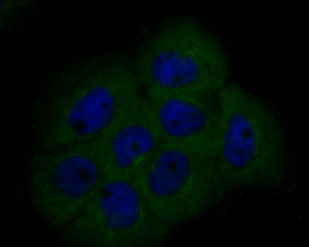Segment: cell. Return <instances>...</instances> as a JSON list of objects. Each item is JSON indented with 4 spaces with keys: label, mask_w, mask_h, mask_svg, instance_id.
Segmentation results:
<instances>
[{
    "label": "cell",
    "mask_w": 309,
    "mask_h": 247,
    "mask_svg": "<svg viewBox=\"0 0 309 247\" xmlns=\"http://www.w3.org/2000/svg\"><path fill=\"white\" fill-rule=\"evenodd\" d=\"M154 142L152 132L145 126L132 124L124 126L116 134L111 144L117 166L122 169L128 168L151 150Z\"/></svg>",
    "instance_id": "ba28073f"
},
{
    "label": "cell",
    "mask_w": 309,
    "mask_h": 247,
    "mask_svg": "<svg viewBox=\"0 0 309 247\" xmlns=\"http://www.w3.org/2000/svg\"><path fill=\"white\" fill-rule=\"evenodd\" d=\"M158 118L159 124L167 135L183 138L200 131L206 120L202 111L189 101L178 97L164 101L159 107Z\"/></svg>",
    "instance_id": "5b68a950"
},
{
    "label": "cell",
    "mask_w": 309,
    "mask_h": 247,
    "mask_svg": "<svg viewBox=\"0 0 309 247\" xmlns=\"http://www.w3.org/2000/svg\"><path fill=\"white\" fill-rule=\"evenodd\" d=\"M116 106V100L111 90L104 84L95 85L72 104L67 115L68 125L79 136L98 133L111 123Z\"/></svg>",
    "instance_id": "7a4b0ae2"
},
{
    "label": "cell",
    "mask_w": 309,
    "mask_h": 247,
    "mask_svg": "<svg viewBox=\"0 0 309 247\" xmlns=\"http://www.w3.org/2000/svg\"><path fill=\"white\" fill-rule=\"evenodd\" d=\"M191 172V162L186 153L177 149L167 150L155 162L147 176V185L153 194L167 197L185 184Z\"/></svg>",
    "instance_id": "277c9868"
},
{
    "label": "cell",
    "mask_w": 309,
    "mask_h": 247,
    "mask_svg": "<svg viewBox=\"0 0 309 247\" xmlns=\"http://www.w3.org/2000/svg\"><path fill=\"white\" fill-rule=\"evenodd\" d=\"M283 141L281 130L256 128L241 116L234 115L223 133L222 154L233 167L248 168L253 178H266L280 159Z\"/></svg>",
    "instance_id": "6da1fadb"
},
{
    "label": "cell",
    "mask_w": 309,
    "mask_h": 247,
    "mask_svg": "<svg viewBox=\"0 0 309 247\" xmlns=\"http://www.w3.org/2000/svg\"><path fill=\"white\" fill-rule=\"evenodd\" d=\"M150 74L154 81L167 89H175L187 85L198 77L199 68L196 61L182 56L175 51H167L153 60Z\"/></svg>",
    "instance_id": "8992f818"
},
{
    "label": "cell",
    "mask_w": 309,
    "mask_h": 247,
    "mask_svg": "<svg viewBox=\"0 0 309 247\" xmlns=\"http://www.w3.org/2000/svg\"><path fill=\"white\" fill-rule=\"evenodd\" d=\"M98 202L104 222L112 230L130 227L140 214L138 195L133 187L121 180L108 182L101 188Z\"/></svg>",
    "instance_id": "3957f363"
},
{
    "label": "cell",
    "mask_w": 309,
    "mask_h": 247,
    "mask_svg": "<svg viewBox=\"0 0 309 247\" xmlns=\"http://www.w3.org/2000/svg\"><path fill=\"white\" fill-rule=\"evenodd\" d=\"M57 174L62 187L69 198L77 200L94 186L98 172L94 162L87 156L75 154L62 159L57 164Z\"/></svg>",
    "instance_id": "52a82bcc"
}]
</instances>
